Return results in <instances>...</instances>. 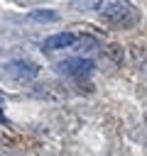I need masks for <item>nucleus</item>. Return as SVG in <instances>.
<instances>
[{
    "instance_id": "nucleus-1",
    "label": "nucleus",
    "mask_w": 147,
    "mask_h": 156,
    "mask_svg": "<svg viewBox=\"0 0 147 156\" xmlns=\"http://www.w3.org/2000/svg\"><path fill=\"white\" fill-rule=\"evenodd\" d=\"M98 15L108 24L120 27V29H130V27H135L140 22V10L127 0H105V5L100 7Z\"/></svg>"
},
{
    "instance_id": "nucleus-2",
    "label": "nucleus",
    "mask_w": 147,
    "mask_h": 156,
    "mask_svg": "<svg viewBox=\"0 0 147 156\" xmlns=\"http://www.w3.org/2000/svg\"><path fill=\"white\" fill-rule=\"evenodd\" d=\"M91 71H93V58H86V56H71L56 63V73L66 78H86Z\"/></svg>"
},
{
    "instance_id": "nucleus-3",
    "label": "nucleus",
    "mask_w": 147,
    "mask_h": 156,
    "mask_svg": "<svg viewBox=\"0 0 147 156\" xmlns=\"http://www.w3.org/2000/svg\"><path fill=\"white\" fill-rule=\"evenodd\" d=\"M5 73H10L15 80H22V83H27V80L37 78V73H39V66H37L34 61H29V58H12L10 63H5Z\"/></svg>"
},
{
    "instance_id": "nucleus-4",
    "label": "nucleus",
    "mask_w": 147,
    "mask_h": 156,
    "mask_svg": "<svg viewBox=\"0 0 147 156\" xmlns=\"http://www.w3.org/2000/svg\"><path fill=\"white\" fill-rule=\"evenodd\" d=\"M76 37L71 32H59V34H51L42 41V49L44 51H59V49H69V46H76Z\"/></svg>"
},
{
    "instance_id": "nucleus-5",
    "label": "nucleus",
    "mask_w": 147,
    "mask_h": 156,
    "mask_svg": "<svg viewBox=\"0 0 147 156\" xmlns=\"http://www.w3.org/2000/svg\"><path fill=\"white\" fill-rule=\"evenodd\" d=\"M27 20H32V22H39V24H49V22H56V20H59V12H56V10L39 7V10H29Z\"/></svg>"
},
{
    "instance_id": "nucleus-6",
    "label": "nucleus",
    "mask_w": 147,
    "mask_h": 156,
    "mask_svg": "<svg viewBox=\"0 0 147 156\" xmlns=\"http://www.w3.org/2000/svg\"><path fill=\"white\" fill-rule=\"evenodd\" d=\"M105 0H74V7L81 12H100Z\"/></svg>"
},
{
    "instance_id": "nucleus-7",
    "label": "nucleus",
    "mask_w": 147,
    "mask_h": 156,
    "mask_svg": "<svg viewBox=\"0 0 147 156\" xmlns=\"http://www.w3.org/2000/svg\"><path fill=\"white\" fill-rule=\"evenodd\" d=\"M76 49H78V51H88V56H91V54L98 51V41H96L93 37H81V39L76 41Z\"/></svg>"
}]
</instances>
